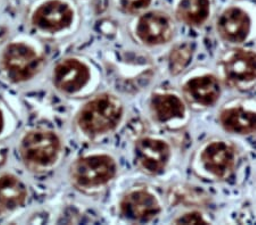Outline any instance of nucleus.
Here are the masks:
<instances>
[{"mask_svg": "<svg viewBox=\"0 0 256 225\" xmlns=\"http://www.w3.org/2000/svg\"><path fill=\"white\" fill-rule=\"evenodd\" d=\"M178 17L189 25H200L210 15L208 0H181L176 10Z\"/></svg>", "mask_w": 256, "mask_h": 225, "instance_id": "obj_17", "label": "nucleus"}, {"mask_svg": "<svg viewBox=\"0 0 256 225\" xmlns=\"http://www.w3.org/2000/svg\"><path fill=\"white\" fill-rule=\"evenodd\" d=\"M26 197V188L18 178L8 174L0 178V213L22 206Z\"/></svg>", "mask_w": 256, "mask_h": 225, "instance_id": "obj_14", "label": "nucleus"}, {"mask_svg": "<svg viewBox=\"0 0 256 225\" xmlns=\"http://www.w3.org/2000/svg\"><path fill=\"white\" fill-rule=\"evenodd\" d=\"M4 66L14 82L32 79L41 66V58L31 47L24 43H13L4 52Z\"/></svg>", "mask_w": 256, "mask_h": 225, "instance_id": "obj_4", "label": "nucleus"}, {"mask_svg": "<svg viewBox=\"0 0 256 225\" xmlns=\"http://www.w3.org/2000/svg\"><path fill=\"white\" fill-rule=\"evenodd\" d=\"M234 150L224 142H214L210 145L202 155L206 170L218 178H226L234 166Z\"/></svg>", "mask_w": 256, "mask_h": 225, "instance_id": "obj_11", "label": "nucleus"}, {"mask_svg": "<svg viewBox=\"0 0 256 225\" xmlns=\"http://www.w3.org/2000/svg\"><path fill=\"white\" fill-rule=\"evenodd\" d=\"M192 58V47L184 43L173 49L170 55V69L173 75L179 74L188 66Z\"/></svg>", "mask_w": 256, "mask_h": 225, "instance_id": "obj_18", "label": "nucleus"}, {"mask_svg": "<svg viewBox=\"0 0 256 225\" xmlns=\"http://www.w3.org/2000/svg\"><path fill=\"white\" fill-rule=\"evenodd\" d=\"M226 75L236 84L248 83L256 80V54L237 50L226 63Z\"/></svg>", "mask_w": 256, "mask_h": 225, "instance_id": "obj_12", "label": "nucleus"}, {"mask_svg": "<svg viewBox=\"0 0 256 225\" xmlns=\"http://www.w3.org/2000/svg\"><path fill=\"white\" fill-rule=\"evenodd\" d=\"M2 129H4V116H2V110H0V133H2Z\"/></svg>", "mask_w": 256, "mask_h": 225, "instance_id": "obj_21", "label": "nucleus"}, {"mask_svg": "<svg viewBox=\"0 0 256 225\" xmlns=\"http://www.w3.org/2000/svg\"><path fill=\"white\" fill-rule=\"evenodd\" d=\"M90 71L84 63L76 59L62 61L54 72L56 88L66 93H74L88 83Z\"/></svg>", "mask_w": 256, "mask_h": 225, "instance_id": "obj_8", "label": "nucleus"}, {"mask_svg": "<svg viewBox=\"0 0 256 225\" xmlns=\"http://www.w3.org/2000/svg\"><path fill=\"white\" fill-rule=\"evenodd\" d=\"M116 174V164L107 155L81 158L72 167V178L78 186L97 187L110 181Z\"/></svg>", "mask_w": 256, "mask_h": 225, "instance_id": "obj_2", "label": "nucleus"}, {"mask_svg": "<svg viewBox=\"0 0 256 225\" xmlns=\"http://www.w3.org/2000/svg\"><path fill=\"white\" fill-rule=\"evenodd\" d=\"M160 211L158 199L146 190L130 192L121 202L122 215L132 221L147 222L154 219Z\"/></svg>", "mask_w": 256, "mask_h": 225, "instance_id": "obj_7", "label": "nucleus"}, {"mask_svg": "<svg viewBox=\"0 0 256 225\" xmlns=\"http://www.w3.org/2000/svg\"><path fill=\"white\" fill-rule=\"evenodd\" d=\"M73 15V10L68 3L60 0H50L36 10L32 23L44 31H62L71 25Z\"/></svg>", "mask_w": 256, "mask_h": 225, "instance_id": "obj_5", "label": "nucleus"}, {"mask_svg": "<svg viewBox=\"0 0 256 225\" xmlns=\"http://www.w3.org/2000/svg\"><path fill=\"white\" fill-rule=\"evenodd\" d=\"M60 140L54 132L33 131L24 137L20 153L24 161L39 166H48L58 157Z\"/></svg>", "mask_w": 256, "mask_h": 225, "instance_id": "obj_3", "label": "nucleus"}, {"mask_svg": "<svg viewBox=\"0 0 256 225\" xmlns=\"http://www.w3.org/2000/svg\"><path fill=\"white\" fill-rule=\"evenodd\" d=\"M184 93L204 106L214 105L221 95L220 82L213 75L195 77L184 85Z\"/></svg>", "mask_w": 256, "mask_h": 225, "instance_id": "obj_13", "label": "nucleus"}, {"mask_svg": "<svg viewBox=\"0 0 256 225\" xmlns=\"http://www.w3.org/2000/svg\"><path fill=\"white\" fill-rule=\"evenodd\" d=\"M138 36L147 44H162L170 41L173 27L170 18L163 13L152 11L144 15L137 27Z\"/></svg>", "mask_w": 256, "mask_h": 225, "instance_id": "obj_9", "label": "nucleus"}, {"mask_svg": "<svg viewBox=\"0 0 256 225\" xmlns=\"http://www.w3.org/2000/svg\"><path fill=\"white\" fill-rule=\"evenodd\" d=\"M170 155V147L162 140L144 138L136 145V157L140 166L152 174L163 172Z\"/></svg>", "mask_w": 256, "mask_h": 225, "instance_id": "obj_6", "label": "nucleus"}, {"mask_svg": "<svg viewBox=\"0 0 256 225\" xmlns=\"http://www.w3.org/2000/svg\"><path fill=\"white\" fill-rule=\"evenodd\" d=\"M221 123L230 132L250 134L256 132V113L242 108L226 109L221 114Z\"/></svg>", "mask_w": 256, "mask_h": 225, "instance_id": "obj_15", "label": "nucleus"}, {"mask_svg": "<svg viewBox=\"0 0 256 225\" xmlns=\"http://www.w3.org/2000/svg\"><path fill=\"white\" fill-rule=\"evenodd\" d=\"M176 223H182V224H200V223H208L206 220H204L203 216L200 213L192 212L188 213V214L184 215L182 218L176 220Z\"/></svg>", "mask_w": 256, "mask_h": 225, "instance_id": "obj_20", "label": "nucleus"}, {"mask_svg": "<svg viewBox=\"0 0 256 225\" xmlns=\"http://www.w3.org/2000/svg\"><path fill=\"white\" fill-rule=\"evenodd\" d=\"M218 30L222 38L231 43H242L250 31V18L239 8H230L221 15Z\"/></svg>", "mask_w": 256, "mask_h": 225, "instance_id": "obj_10", "label": "nucleus"}, {"mask_svg": "<svg viewBox=\"0 0 256 225\" xmlns=\"http://www.w3.org/2000/svg\"><path fill=\"white\" fill-rule=\"evenodd\" d=\"M150 1L152 0H121V7L126 13L134 14L150 6Z\"/></svg>", "mask_w": 256, "mask_h": 225, "instance_id": "obj_19", "label": "nucleus"}, {"mask_svg": "<svg viewBox=\"0 0 256 225\" xmlns=\"http://www.w3.org/2000/svg\"><path fill=\"white\" fill-rule=\"evenodd\" d=\"M152 108L160 122L184 116V105L180 98L173 95H156L152 99Z\"/></svg>", "mask_w": 256, "mask_h": 225, "instance_id": "obj_16", "label": "nucleus"}, {"mask_svg": "<svg viewBox=\"0 0 256 225\" xmlns=\"http://www.w3.org/2000/svg\"><path fill=\"white\" fill-rule=\"evenodd\" d=\"M123 106L118 98L102 95L86 104L79 115V125L89 136L114 130L122 120Z\"/></svg>", "mask_w": 256, "mask_h": 225, "instance_id": "obj_1", "label": "nucleus"}]
</instances>
